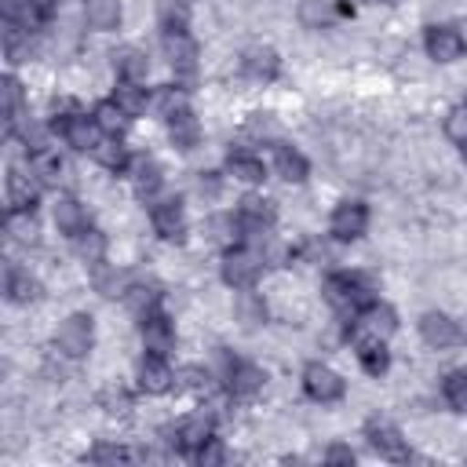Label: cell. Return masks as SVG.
Here are the masks:
<instances>
[{
    "label": "cell",
    "mask_w": 467,
    "mask_h": 467,
    "mask_svg": "<svg viewBox=\"0 0 467 467\" xmlns=\"http://www.w3.org/2000/svg\"><path fill=\"white\" fill-rule=\"evenodd\" d=\"M321 292H325L328 306H336L339 314H350V317L372 303V281L361 274H332V277H325Z\"/></svg>",
    "instance_id": "1"
},
{
    "label": "cell",
    "mask_w": 467,
    "mask_h": 467,
    "mask_svg": "<svg viewBox=\"0 0 467 467\" xmlns=\"http://www.w3.org/2000/svg\"><path fill=\"white\" fill-rule=\"evenodd\" d=\"M394 332H398V314L387 303H376V299L365 310H358L354 325H350L354 347H361V343H387Z\"/></svg>",
    "instance_id": "2"
},
{
    "label": "cell",
    "mask_w": 467,
    "mask_h": 467,
    "mask_svg": "<svg viewBox=\"0 0 467 467\" xmlns=\"http://www.w3.org/2000/svg\"><path fill=\"white\" fill-rule=\"evenodd\" d=\"M91 347H95V321H91V314H69L58 325V332H55V350L62 358L77 361V358H88Z\"/></svg>",
    "instance_id": "3"
},
{
    "label": "cell",
    "mask_w": 467,
    "mask_h": 467,
    "mask_svg": "<svg viewBox=\"0 0 467 467\" xmlns=\"http://www.w3.org/2000/svg\"><path fill=\"white\" fill-rule=\"evenodd\" d=\"M263 274V252L252 244H237L223 255V281L230 288H252Z\"/></svg>",
    "instance_id": "4"
},
{
    "label": "cell",
    "mask_w": 467,
    "mask_h": 467,
    "mask_svg": "<svg viewBox=\"0 0 467 467\" xmlns=\"http://www.w3.org/2000/svg\"><path fill=\"white\" fill-rule=\"evenodd\" d=\"M303 390H306L310 401L332 405V401H339V398L347 394V383H343V376H339L336 368H328V365H321V361H310V365L303 368Z\"/></svg>",
    "instance_id": "5"
},
{
    "label": "cell",
    "mask_w": 467,
    "mask_h": 467,
    "mask_svg": "<svg viewBox=\"0 0 467 467\" xmlns=\"http://www.w3.org/2000/svg\"><path fill=\"white\" fill-rule=\"evenodd\" d=\"M161 47H164V58H168V66L175 69V77H193V73H197L201 47H197V40H193L186 29H164Z\"/></svg>",
    "instance_id": "6"
},
{
    "label": "cell",
    "mask_w": 467,
    "mask_h": 467,
    "mask_svg": "<svg viewBox=\"0 0 467 467\" xmlns=\"http://www.w3.org/2000/svg\"><path fill=\"white\" fill-rule=\"evenodd\" d=\"M423 51H427L431 62L449 66V62L463 58L467 40H463V33H460L456 26H427V33H423Z\"/></svg>",
    "instance_id": "7"
},
{
    "label": "cell",
    "mask_w": 467,
    "mask_h": 467,
    "mask_svg": "<svg viewBox=\"0 0 467 467\" xmlns=\"http://www.w3.org/2000/svg\"><path fill=\"white\" fill-rule=\"evenodd\" d=\"M365 438H368V445H372L383 460H390V463H405V460H409V445H405L401 431H398L390 420L372 416V420L365 423Z\"/></svg>",
    "instance_id": "8"
},
{
    "label": "cell",
    "mask_w": 467,
    "mask_h": 467,
    "mask_svg": "<svg viewBox=\"0 0 467 467\" xmlns=\"http://www.w3.org/2000/svg\"><path fill=\"white\" fill-rule=\"evenodd\" d=\"M328 230L336 241H358L365 230H368V208L361 201H339L332 208V219H328Z\"/></svg>",
    "instance_id": "9"
},
{
    "label": "cell",
    "mask_w": 467,
    "mask_h": 467,
    "mask_svg": "<svg viewBox=\"0 0 467 467\" xmlns=\"http://www.w3.org/2000/svg\"><path fill=\"white\" fill-rule=\"evenodd\" d=\"M208 438H212V416H208V412H193V416L179 420V423L168 431L164 441H168L171 449H179V452H197Z\"/></svg>",
    "instance_id": "10"
},
{
    "label": "cell",
    "mask_w": 467,
    "mask_h": 467,
    "mask_svg": "<svg viewBox=\"0 0 467 467\" xmlns=\"http://www.w3.org/2000/svg\"><path fill=\"white\" fill-rule=\"evenodd\" d=\"M139 336H142L146 354H161V358H168V354L175 350V325H171V317L161 314V310H153V314L142 317Z\"/></svg>",
    "instance_id": "11"
},
{
    "label": "cell",
    "mask_w": 467,
    "mask_h": 467,
    "mask_svg": "<svg viewBox=\"0 0 467 467\" xmlns=\"http://www.w3.org/2000/svg\"><path fill=\"white\" fill-rule=\"evenodd\" d=\"M135 379H139L142 394H168L175 387V372H171L168 358H161V354H146L135 368Z\"/></svg>",
    "instance_id": "12"
},
{
    "label": "cell",
    "mask_w": 467,
    "mask_h": 467,
    "mask_svg": "<svg viewBox=\"0 0 467 467\" xmlns=\"http://www.w3.org/2000/svg\"><path fill=\"white\" fill-rule=\"evenodd\" d=\"M58 131H62V139H66L73 150H80V153L95 150V146L106 139V135H102V128L95 124V117H88V113L62 117V120H58Z\"/></svg>",
    "instance_id": "13"
},
{
    "label": "cell",
    "mask_w": 467,
    "mask_h": 467,
    "mask_svg": "<svg viewBox=\"0 0 467 467\" xmlns=\"http://www.w3.org/2000/svg\"><path fill=\"white\" fill-rule=\"evenodd\" d=\"M150 223H153V230H157L164 241H182V234H186V212H182V204H179L175 197L157 201V204L150 208Z\"/></svg>",
    "instance_id": "14"
},
{
    "label": "cell",
    "mask_w": 467,
    "mask_h": 467,
    "mask_svg": "<svg viewBox=\"0 0 467 467\" xmlns=\"http://www.w3.org/2000/svg\"><path fill=\"white\" fill-rule=\"evenodd\" d=\"M420 336H423L427 347L449 350V347L460 339V325H456L449 314H441V310H427V314L420 317Z\"/></svg>",
    "instance_id": "15"
},
{
    "label": "cell",
    "mask_w": 467,
    "mask_h": 467,
    "mask_svg": "<svg viewBox=\"0 0 467 467\" xmlns=\"http://www.w3.org/2000/svg\"><path fill=\"white\" fill-rule=\"evenodd\" d=\"M226 390L234 394V398H255L259 390H263V368H255V365H248V361H230V368H226Z\"/></svg>",
    "instance_id": "16"
},
{
    "label": "cell",
    "mask_w": 467,
    "mask_h": 467,
    "mask_svg": "<svg viewBox=\"0 0 467 467\" xmlns=\"http://www.w3.org/2000/svg\"><path fill=\"white\" fill-rule=\"evenodd\" d=\"M40 190L44 186L33 175V168H11L7 171V201H11V208H33Z\"/></svg>",
    "instance_id": "17"
},
{
    "label": "cell",
    "mask_w": 467,
    "mask_h": 467,
    "mask_svg": "<svg viewBox=\"0 0 467 467\" xmlns=\"http://www.w3.org/2000/svg\"><path fill=\"white\" fill-rule=\"evenodd\" d=\"M241 69H244L248 80H255V84H270V80L277 77L281 62H277V51H274V47H248L244 58H241Z\"/></svg>",
    "instance_id": "18"
},
{
    "label": "cell",
    "mask_w": 467,
    "mask_h": 467,
    "mask_svg": "<svg viewBox=\"0 0 467 467\" xmlns=\"http://www.w3.org/2000/svg\"><path fill=\"white\" fill-rule=\"evenodd\" d=\"M51 215H55L58 234H66V237H77L80 230H88V208L77 197H58L55 208H51Z\"/></svg>",
    "instance_id": "19"
},
{
    "label": "cell",
    "mask_w": 467,
    "mask_h": 467,
    "mask_svg": "<svg viewBox=\"0 0 467 467\" xmlns=\"http://www.w3.org/2000/svg\"><path fill=\"white\" fill-rule=\"evenodd\" d=\"M4 292H7V299L11 303H18V306H29L36 296H40V285H36V277L29 274V270H22V266H7V277H4Z\"/></svg>",
    "instance_id": "20"
},
{
    "label": "cell",
    "mask_w": 467,
    "mask_h": 467,
    "mask_svg": "<svg viewBox=\"0 0 467 467\" xmlns=\"http://www.w3.org/2000/svg\"><path fill=\"white\" fill-rule=\"evenodd\" d=\"M226 171H230L237 182H244V186H259V182L266 179L263 161H259L255 153H248V150H234V153L226 157Z\"/></svg>",
    "instance_id": "21"
},
{
    "label": "cell",
    "mask_w": 467,
    "mask_h": 467,
    "mask_svg": "<svg viewBox=\"0 0 467 467\" xmlns=\"http://www.w3.org/2000/svg\"><path fill=\"white\" fill-rule=\"evenodd\" d=\"M274 171H277L285 182H303V179H306V157H303L296 146L274 142Z\"/></svg>",
    "instance_id": "22"
},
{
    "label": "cell",
    "mask_w": 467,
    "mask_h": 467,
    "mask_svg": "<svg viewBox=\"0 0 467 467\" xmlns=\"http://www.w3.org/2000/svg\"><path fill=\"white\" fill-rule=\"evenodd\" d=\"M296 15L306 29H328L339 18V4L336 0H299Z\"/></svg>",
    "instance_id": "23"
},
{
    "label": "cell",
    "mask_w": 467,
    "mask_h": 467,
    "mask_svg": "<svg viewBox=\"0 0 467 467\" xmlns=\"http://www.w3.org/2000/svg\"><path fill=\"white\" fill-rule=\"evenodd\" d=\"M150 109H153L157 117L171 120V117H179L182 109H190V99H186V91H182L179 84H164V88H157V91L150 95Z\"/></svg>",
    "instance_id": "24"
},
{
    "label": "cell",
    "mask_w": 467,
    "mask_h": 467,
    "mask_svg": "<svg viewBox=\"0 0 467 467\" xmlns=\"http://www.w3.org/2000/svg\"><path fill=\"white\" fill-rule=\"evenodd\" d=\"M113 69H117V77L120 80H146V73H150V58H146V51L142 47H120L117 55H113Z\"/></svg>",
    "instance_id": "25"
},
{
    "label": "cell",
    "mask_w": 467,
    "mask_h": 467,
    "mask_svg": "<svg viewBox=\"0 0 467 467\" xmlns=\"http://www.w3.org/2000/svg\"><path fill=\"white\" fill-rule=\"evenodd\" d=\"M168 139H171L175 150H193L201 142V120L190 109H182L179 117L168 120Z\"/></svg>",
    "instance_id": "26"
},
{
    "label": "cell",
    "mask_w": 467,
    "mask_h": 467,
    "mask_svg": "<svg viewBox=\"0 0 467 467\" xmlns=\"http://www.w3.org/2000/svg\"><path fill=\"white\" fill-rule=\"evenodd\" d=\"M128 175H131V182H135V193L139 197H153L157 190H161V168L150 161V157H131V164H128Z\"/></svg>",
    "instance_id": "27"
},
{
    "label": "cell",
    "mask_w": 467,
    "mask_h": 467,
    "mask_svg": "<svg viewBox=\"0 0 467 467\" xmlns=\"http://www.w3.org/2000/svg\"><path fill=\"white\" fill-rule=\"evenodd\" d=\"M84 18L91 29L109 33L120 26V0H84Z\"/></svg>",
    "instance_id": "28"
},
{
    "label": "cell",
    "mask_w": 467,
    "mask_h": 467,
    "mask_svg": "<svg viewBox=\"0 0 467 467\" xmlns=\"http://www.w3.org/2000/svg\"><path fill=\"white\" fill-rule=\"evenodd\" d=\"M120 109H124V117L131 120V117H142L146 113V106H150V95H146V88H139L135 80H120L117 88H113V95H109Z\"/></svg>",
    "instance_id": "29"
},
{
    "label": "cell",
    "mask_w": 467,
    "mask_h": 467,
    "mask_svg": "<svg viewBox=\"0 0 467 467\" xmlns=\"http://www.w3.org/2000/svg\"><path fill=\"white\" fill-rule=\"evenodd\" d=\"M73 248H77V255L88 263V266H99V263H106V248H109V241H106V234L102 230H80L77 237H73Z\"/></svg>",
    "instance_id": "30"
},
{
    "label": "cell",
    "mask_w": 467,
    "mask_h": 467,
    "mask_svg": "<svg viewBox=\"0 0 467 467\" xmlns=\"http://www.w3.org/2000/svg\"><path fill=\"white\" fill-rule=\"evenodd\" d=\"M91 153H95V161H99L106 171H113V175H117V171H128V164H131V157H128V150H124V142H120L117 135H106Z\"/></svg>",
    "instance_id": "31"
},
{
    "label": "cell",
    "mask_w": 467,
    "mask_h": 467,
    "mask_svg": "<svg viewBox=\"0 0 467 467\" xmlns=\"http://www.w3.org/2000/svg\"><path fill=\"white\" fill-rule=\"evenodd\" d=\"M29 168L40 179V186H58L62 182V171H66V164H62V157L55 150H36L29 157Z\"/></svg>",
    "instance_id": "32"
},
{
    "label": "cell",
    "mask_w": 467,
    "mask_h": 467,
    "mask_svg": "<svg viewBox=\"0 0 467 467\" xmlns=\"http://www.w3.org/2000/svg\"><path fill=\"white\" fill-rule=\"evenodd\" d=\"M124 303H128V310H131V314L146 317V314H153V310H157V303H161V288H157V285H150V281H135V285L124 292Z\"/></svg>",
    "instance_id": "33"
},
{
    "label": "cell",
    "mask_w": 467,
    "mask_h": 467,
    "mask_svg": "<svg viewBox=\"0 0 467 467\" xmlns=\"http://www.w3.org/2000/svg\"><path fill=\"white\" fill-rule=\"evenodd\" d=\"M234 314H237V321H241L244 328H255V325L266 321V303H263V296L241 288V296L234 299Z\"/></svg>",
    "instance_id": "34"
},
{
    "label": "cell",
    "mask_w": 467,
    "mask_h": 467,
    "mask_svg": "<svg viewBox=\"0 0 467 467\" xmlns=\"http://www.w3.org/2000/svg\"><path fill=\"white\" fill-rule=\"evenodd\" d=\"M7 237L18 241V244H33V241H36L33 208H11V212H7Z\"/></svg>",
    "instance_id": "35"
},
{
    "label": "cell",
    "mask_w": 467,
    "mask_h": 467,
    "mask_svg": "<svg viewBox=\"0 0 467 467\" xmlns=\"http://www.w3.org/2000/svg\"><path fill=\"white\" fill-rule=\"evenodd\" d=\"M153 11L164 29H186L190 22V0H153Z\"/></svg>",
    "instance_id": "36"
},
{
    "label": "cell",
    "mask_w": 467,
    "mask_h": 467,
    "mask_svg": "<svg viewBox=\"0 0 467 467\" xmlns=\"http://www.w3.org/2000/svg\"><path fill=\"white\" fill-rule=\"evenodd\" d=\"M91 117H95V124L102 128V135H120L124 131V124H128V117H124V109L113 102V99H106V102H99L95 109H91Z\"/></svg>",
    "instance_id": "37"
},
{
    "label": "cell",
    "mask_w": 467,
    "mask_h": 467,
    "mask_svg": "<svg viewBox=\"0 0 467 467\" xmlns=\"http://www.w3.org/2000/svg\"><path fill=\"white\" fill-rule=\"evenodd\" d=\"M95 288L102 292V296H124L128 288H131V277H128V270H117V266H102L99 263V274H95Z\"/></svg>",
    "instance_id": "38"
},
{
    "label": "cell",
    "mask_w": 467,
    "mask_h": 467,
    "mask_svg": "<svg viewBox=\"0 0 467 467\" xmlns=\"http://www.w3.org/2000/svg\"><path fill=\"white\" fill-rule=\"evenodd\" d=\"M358 350V361H361V368L368 372V376H383L387 368H390V354L383 350V343H361V347H354Z\"/></svg>",
    "instance_id": "39"
},
{
    "label": "cell",
    "mask_w": 467,
    "mask_h": 467,
    "mask_svg": "<svg viewBox=\"0 0 467 467\" xmlns=\"http://www.w3.org/2000/svg\"><path fill=\"white\" fill-rule=\"evenodd\" d=\"M441 390H445V401H449L456 412L467 416V372H463V368H460V372H449L445 383H441Z\"/></svg>",
    "instance_id": "40"
},
{
    "label": "cell",
    "mask_w": 467,
    "mask_h": 467,
    "mask_svg": "<svg viewBox=\"0 0 467 467\" xmlns=\"http://www.w3.org/2000/svg\"><path fill=\"white\" fill-rule=\"evenodd\" d=\"M0 91H4V120L15 124L22 117V84L15 77H4V88Z\"/></svg>",
    "instance_id": "41"
},
{
    "label": "cell",
    "mask_w": 467,
    "mask_h": 467,
    "mask_svg": "<svg viewBox=\"0 0 467 467\" xmlns=\"http://www.w3.org/2000/svg\"><path fill=\"white\" fill-rule=\"evenodd\" d=\"M99 405L106 409V416H128V409H131V394H128L124 387H106V390L99 394Z\"/></svg>",
    "instance_id": "42"
},
{
    "label": "cell",
    "mask_w": 467,
    "mask_h": 467,
    "mask_svg": "<svg viewBox=\"0 0 467 467\" xmlns=\"http://www.w3.org/2000/svg\"><path fill=\"white\" fill-rule=\"evenodd\" d=\"M212 372H204V368H186L182 376H175V387H182V390H190V394H197V398H204L208 390H212Z\"/></svg>",
    "instance_id": "43"
},
{
    "label": "cell",
    "mask_w": 467,
    "mask_h": 467,
    "mask_svg": "<svg viewBox=\"0 0 467 467\" xmlns=\"http://www.w3.org/2000/svg\"><path fill=\"white\" fill-rule=\"evenodd\" d=\"M131 456H135V452L124 449V445H117V441H99V445L88 452L91 463H117V460H131Z\"/></svg>",
    "instance_id": "44"
},
{
    "label": "cell",
    "mask_w": 467,
    "mask_h": 467,
    "mask_svg": "<svg viewBox=\"0 0 467 467\" xmlns=\"http://www.w3.org/2000/svg\"><path fill=\"white\" fill-rule=\"evenodd\" d=\"M445 139L456 142V146L467 142V109L463 106H456V109L445 113Z\"/></svg>",
    "instance_id": "45"
},
{
    "label": "cell",
    "mask_w": 467,
    "mask_h": 467,
    "mask_svg": "<svg viewBox=\"0 0 467 467\" xmlns=\"http://www.w3.org/2000/svg\"><path fill=\"white\" fill-rule=\"evenodd\" d=\"M193 456H197V463H201V467H219V463H226V445L212 434V438H208Z\"/></svg>",
    "instance_id": "46"
},
{
    "label": "cell",
    "mask_w": 467,
    "mask_h": 467,
    "mask_svg": "<svg viewBox=\"0 0 467 467\" xmlns=\"http://www.w3.org/2000/svg\"><path fill=\"white\" fill-rule=\"evenodd\" d=\"M219 190H223L219 171H201V175H197V193H201V197H219Z\"/></svg>",
    "instance_id": "47"
},
{
    "label": "cell",
    "mask_w": 467,
    "mask_h": 467,
    "mask_svg": "<svg viewBox=\"0 0 467 467\" xmlns=\"http://www.w3.org/2000/svg\"><path fill=\"white\" fill-rule=\"evenodd\" d=\"M248 131H252V135H263V139H274V135H277V124H274L266 113H255V117L248 120Z\"/></svg>",
    "instance_id": "48"
},
{
    "label": "cell",
    "mask_w": 467,
    "mask_h": 467,
    "mask_svg": "<svg viewBox=\"0 0 467 467\" xmlns=\"http://www.w3.org/2000/svg\"><path fill=\"white\" fill-rule=\"evenodd\" d=\"M358 456H354V449L350 445H343V441H336V445H328V452H325V463H354Z\"/></svg>",
    "instance_id": "49"
},
{
    "label": "cell",
    "mask_w": 467,
    "mask_h": 467,
    "mask_svg": "<svg viewBox=\"0 0 467 467\" xmlns=\"http://www.w3.org/2000/svg\"><path fill=\"white\" fill-rule=\"evenodd\" d=\"M26 4L33 7V15H36L40 22H47V18L58 11V4H62V0H26Z\"/></svg>",
    "instance_id": "50"
},
{
    "label": "cell",
    "mask_w": 467,
    "mask_h": 467,
    "mask_svg": "<svg viewBox=\"0 0 467 467\" xmlns=\"http://www.w3.org/2000/svg\"><path fill=\"white\" fill-rule=\"evenodd\" d=\"M460 339H467V314H463V321H460Z\"/></svg>",
    "instance_id": "51"
},
{
    "label": "cell",
    "mask_w": 467,
    "mask_h": 467,
    "mask_svg": "<svg viewBox=\"0 0 467 467\" xmlns=\"http://www.w3.org/2000/svg\"><path fill=\"white\" fill-rule=\"evenodd\" d=\"M372 4H398V0H372Z\"/></svg>",
    "instance_id": "52"
},
{
    "label": "cell",
    "mask_w": 467,
    "mask_h": 467,
    "mask_svg": "<svg viewBox=\"0 0 467 467\" xmlns=\"http://www.w3.org/2000/svg\"><path fill=\"white\" fill-rule=\"evenodd\" d=\"M463 164H467V142H463Z\"/></svg>",
    "instance_id": "53"
},
{
    "label": "cell",
    "mask_w": 467,
    "mask_h": 467,
    "mask_svg": "<svg viewBox=\"0 0 467 467\" xmlns=\"http://www.w3.org/2000/svg\"><path fill=\"white\" fill-rule=\"evenodd\" d=\"M463 109H467V102H463Z\"/></svg>",
    "instance_id": "54"
},
{
    "label": "cell",
    "mask_w": 467,
    "mask_h": 467,
    "mask_svg": "<svg viewBox=\"0 0 467 467\" xmlns=\"http://www.w3.org/2000/svg\"><path fill=\"white\" fill-rule=\"evenodd\" d=\"M463 40H467V36H463Z\"/></svg>",
    "instance_id": "55"
}]
</instances>
